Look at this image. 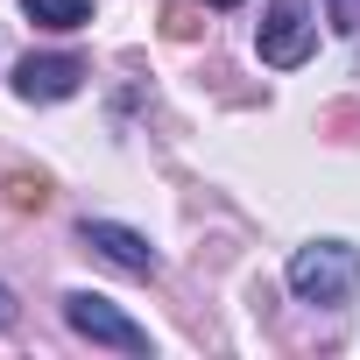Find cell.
<instances>
[{"mask_svg": "<svg viewBox=\"0 0 360 360\" xmlns=\"http://www.w3.org/2000/svg\"><path fill=\"white\" fill-rule=\"evenodd\" d=\"M29 8V22H43V29H85L92 22V0H22Z\"/></svg>", "mask_w": 360, "mask_h": 360, "instance_id": "8992f818", "label": "cell"}, {"mask_svg": "<svg viewBox=\"0 0 360 360\" xmlns=\"http://www.w3.org/2000/svg\"><path fill=\"white\" fill-rule=\"evenodd\" d=\"M0 325H15V297L8 290H0Z\"/></svg>", "mask_w": 360, "mask_h": 360, "instance_id": "30bf717a", "label": "cell"}, {"mask_svg": "<svg viewBox=\"0 0 360 360\" xmlns=\"http://www.w3.org/2000/svg\"><path fill=\"white\" fill-rule=\"evenodd\" d=\"M64 318H71V332H78V339H92V346L148 353V332H141L120 304H106V297H92V290H71V297H64Z\"/></svg>", "mask_w": 360, "mask_h": 360, "instance_id": "3957f363", "label": "cell"}, {"mask_svg": "<svg viewBox=\"0 0 360 360\" xmlns=\"http://www.w3.org/2000/svg\"><path fill=\"white\" fill-rule=\"evenodd\" d=\"M85 85V64L78 57H22L15 64V92L29 106H50V99H71Z\"/></svg>", "mask_w": 360, "mask_h": 360, "instance_id": "5b68a950", "label": "cell"}, {"mask_svg": "<svg viewBox=\"0 0 360 360\" xmlns=\"http://www.w3.org/2000/svg\"><path fill=\"white\" fill-rule=\"evenodd\" d=\"M205 8H240V0H205Z\"/></svg>", "mask_w": 360, "mask_h": 360, "instance_id": "8fae6325", "label": "cell"}, {"mask_svg": "<svg viewBox=\"0 0 360 360\" xmlns=\"http://www.w3.org/2000/svg\"><path fill=\"white\" fill-rule=\"evenodd\" d=\"M290 290L304 297V304H346L353 290H360V248H346V240H311V248H297L290 255Z\"/></svg>", "mask_w": 360, "mask_h": 360, "instance_id": "6da1fadb", "label": "cell"}, {"mask_svg": "<svg viewBox=\"0 0 360 360\" xmlns=\"http://www.w3.org/2000/svg\"><path fill=\"white\" fill-rule=\"evenodd\" d=\"M332 8V29H360V0H325Z\"/></svg>", "mask_w": 360, "mask_h": 360, "instance_id": "ba28073f", "label": "cell"}, {"mask_svg": "<svg viewBox=\"0 0 360 360\" xmlns=\"http://www.w3.org/2000/svg\"><path fill=\"white\" fill-rule=\"evenodd\" d=\"M255 50H262V64H276V71L304 64V57L318 50V15H311V0H276V8L262 15Z\"/></svg>", "mask_w": 360, "mask_h": 360, "instance_id": "7a4b0ae2", "label": "cell"}, {"mask_svg": "<svg viewBox=\"0 0 360 360\" xmlns=\"http://www.w3.org/2000/svg\"><path fill=\"white\" fill-rule=\"evenodd\" d=\"M8 205H15V212H43V205H50V184L29 176V169H15V176H8Z\"/></svg>", "mask_w": 360, "mask_h": 360, "instance_id": "52a82bcc", "label": "cell"}, {"mask_svg": "<svg viewBox=\"0 0 360 360\" xmlns=\"http://www.w3.org/2000/svg\"><path fill=\"white\" fill-rule=\"evenodd\" d=\"M78 240H85L99 262H113L120 276H155V269H162V262H155V248H148L134 226H113V219H85V226H78Z\"/></svg>", "mask_w": 360, "mask_h": 360, "instance_id": "277c9868", "label": "cell"}, {"mask_svg": "<svg viewBox=\"0 0 360 360\" xmlns=\"http://www.w3.org/2000/svg\"><path fill=\"white\" fill-rule=\"evenodd\" d=\"M162 29H169V36H191L198 22H191V15H184V8H176V0H169V8H162Z\"/></svg>", "mask_w": 360, "mask_h": 360, "instance_id": "9c48e42d", "label": "cell"}]
</instances>
